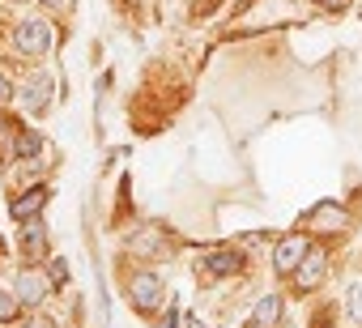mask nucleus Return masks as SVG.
Instances as JSON below:
<instances>
[{"label": "nucleus", "instance_id": "f257e3e1", "mask_svg": "<svg viewBox=\"0 0 362 328\" xmlns=\"http://www.w3.org/2000/svg\"><path fill=\"white\" fill-rule=\"evenodd\" d=\"M52 26L47 22H39V18H30V22H18V30H13V43H18V52L22 56H43V52H52Z\"/></svg>", "mask_w": 362, "mask_h": 328}, {"label": "nucleus", "instance_id": "f03ea898", "mask_svg": "<svg viewBox=\"0 0 362 328\" xmlns=\"http://www.w3.org/2000/svg\"><path fill=\"white\" fill-rule=\"evenodd\" d=\"M128 294H132V303H136L141 311H153V307H162V277L145 269V273H136V277H132Z\"/></svg>", "mask_w": 362, "mask_h": 328}, {"label": "nucleus", "instance_id": "7ed1b4c3", "mask_svg": "<svg viewBox=\"0 0 362 328\" xmlns=\"http://www.w3.org/2000/svg\"><path fill=\"white\" fill-rule=\"evenodd\" d=\"M311 247H307V239L303 235H290V239H281L277 243V252H273V269L277 273H294L298 264H303V256H307Z\"/></svg>", "mask_w": 362, "mask_h": 328}, {"label": "nucleus", "instance_id": "20e7f679", "mask_svg": "<svg viewBox=\"0 0 362 328\" xmlns=\"http://www.w3.org/2000/svg\"><path fill=\"white\" fill-rule=\"evenodd\" d=\"M239 269H243V252L239 247H226V252H214V256L201 260V273L205 277H235Z\"/></svg>", "mask_w": 362, "mask_h": 328}, {"label": "nucleus", "instance_id": "39448f33", "mask_svg": "<svg viewBox=\"0 0 362 328\" xmlns=\"http://www.w3.org/2000/svg\"><path fill=\"white\" fill-rule=\"evenodd\" d=\"M22 102H26V111H47L52 107V73H35L30 81H26V90H22Z\"/></svg>", "mask_w": 362, "mask_h": 328}, {"label": "nucleus", "instance_id": "423d86ee", "mask_svg": "<svg viewBox=\"0 0 362 328\" xmlns=\"http://www.w3.org/2000/svg\"><path fill=\"white\" fill-rule=\"evenodd\" d=\"M294 273H298V290H311V286L324 281V273H328V256H324V252H307L303 264H298Z\"/></svg>", "mask_w": 362, "mask_h": 328}, {"label": "nucleus", "instance_id": "0eeeda50", "mask_svg": "<svg viewBox=\"0 0 362 328\" xmlns=\"http://www.w3.org/2000/svg\"><path fill=\"white\" fill-rule=\"evenodd\" d=\"M47 286H56V281H47V273H39V269H26V273L18 277V303H43Z\"/></svg>", "mask_w": 362, "mask_h": 328}, {"label": "nucleus", "instance_id": "6e6552de", "mask_svg": "<svg viewBox=\"0 0 362 328\" xmlns=\"http://www.w3.org/2000/svg\"><path fill=\"white\" fill-rule=\"evenodd\" d=\"M43 205H47V188H30L26 197H18V201L9 205V213H13L18 222H30V218H35Z\"/></svg>", "mask_w": 362, "mask_h": 328}, {"label": "nucleus", "instance_id": "1a4fd4ad", "mask_svg": "<svg viewBox=\"0 0 362 328\" xmlns=\"http://www.w3.org/2000/svg\"><path fill=\"white\" fill-rule=\"evenodd\" d=\"M22 252L26 256H47V230H43V222H22Z\"/></svg>", "mask_w": 362, "mask_h": 328}, {"label": "nucleus", "instance_id": "9d476101", "mask_svg": "<svg viewBox=\"0 0 362 328\" xmlns=\"http://www.w3.org/2000/svg\"><path fill=\"white\" fill-rule=\"evenodd\" d=\"M277 320H281V298H277V294L260 298L256 311H252V324H256V328H277Z\"/></svg>", "mask_w": 362, "mask_h": 328}, {"label": "nucleus", "instance_id": "9b49d317", "mask_svg": "<svg viewBox=\"0 0 362 328\" xmlns=\"http://www.w3.org/2000/svg\"><path fill=\"white\" fill-rule=\"evenodd\" d=\"M9 153L22 158V162H39V158H43V136H39V132H18V145H13Z\"/></svg>", "mask_w": 362, "mask_h": 328}, {"label": "nucleus", "instance_id": "f8f14e48", "mask_svg": "<svg viewBox=\"0 0 362 328\" xmlns=\"http://www.w3.org/2000/svg\"><path fill=\"white\" fill-rule=\"evenodd\" d=\"M162 239H158V230H141V235H132V252H149V256H158V252H166V247H158Z\"/></svg>", "mask_w": 362, "mask_h": 328}, {"label": "nucleus", "instance_id": "ddd939ff", "mask_svg": "<svg viewBox=\"0 0 362 328\" xmlns=\"http://www.w3.org/2000/svg\"><path fill=\"white\" fill-rule=\"evenodd\" d=\"M311 222H324V226H341V209H337V205H320V209H311Z\"/></svg>", "mask_w": 362, "mask_h": 328}, {"label": "nucleus", "instance_id": "4468645a", "mask_svg": "<svg viewBox=\"0 0 362 328\" xmlns=\"http://www.w3.org/2000/svg\"><path fill=\"white\" fill-rule=\"evenodd\" d=\"M345 311H349V320H358V324H362V281L349 290V298H345Z\"/></svg>", "mask_w": 362, "mask_h": 328}, {"label": "nucleus", "instance_id": "2eb2a0df", "mask_svg": "<svg viewBox=\"0 0 362 328\" xmlns=\"http://www.w3.org/2000/svg\"><path fill=\"white\" fill-rule=\"evenodd\" d=\"M13 315H18V298H9L5 290H0V324H9Z\"/></svg>", "mask_w": 362, "mask_h": 328}, {"label": "nucleus", "instance_id": "dca6fc26", "mask_svg": "<svg viewBox=\"0 0 362 328\" xmlns=\"http://www.w3.org/2000/svg\"><path fill=\"white\" fill-rule=\"evenodd\" d=\"M13 94H18V90H13V81L0 73V107H9V102H13Z\"/></svg>", "mask_w": 362, "mask_h": 328}, {"label": "nucleus", "instance_id": "f3484780", "mask_svg": "<svg viewBox=\"0 0 362 328\" xmlns=\"http://www.w3.org/2000/svg\"><path fill=\"white\" fill-rule=\"evenodd\" d=\"M26 328H56V320H52V315H30Z\"/></svg>", "mask_w": 362, "mask_h": 328}, {"label": "nucleus", "instance_id": "a211bd4d", "mask_svg": "<svg viewBox=\"0 0 362 328\" xmlns=\"http://www.w3.org/2000/svg\"><path fill=\"white\" fill-rule=\"evenodd\" d=\"M47 277H52V281H56V286H60V281H64V264H60V260H56V264H52V269H47Z\"/></svg>", "mask_w": 362, "mask_h": 328}, {"label": "nucleus", "instance_id": "6ab92c4d", "mask_svg": "<svg viewBox=\"0 0 362 328\" xmlns=\"http://www.w3.org/2000/svg\"><path fill=\"white\" fill-rule=\"evenodd\" d=\"M315 5H320V9H345L349 0H315Z\"/></svg>", "mask_w": 362, "mask_h": 328}, {"label": "nucleus", "instance_id": "aec40b11", "mask_svg": "<svg viewBox=\"0 0 362 328\" xmlns=\"http://www.w3.org/2000/svg\"><path fill=\"white\" fill-rule=\"evenodd\" d=\"M184 328H205V324H201L197 315H184Z\"/></svg>", "mask_w": 362, "mask_h": 328}, {"label": "nucleus", "instance_id": "412c9836", "mask_svg": "<svg viewBox=\"0 0 362 328\" xmlns=\"http://www.w3.org/2000/svg\"><path fill=\"white\" fill-rule=\"evenodd\" d=\"M39 5H47V9H56V5H64V0H39Z\"/></svg>", "mask_w": 362, "mask_h": 328}, {"label": "nucleus", "instance_id": "4be33fe9", "mask_svg": "<svg viewBox=\"0 0 362 328\" xmlns=\"http://www.w3.org/2000/svg\"><path fill=\"white\" fill-rule=\"evenodd\" d=\"M0 252H5V239H0Z\"/></svg>", "mask_w": 362, "mask_h": 328}]
</instances>
